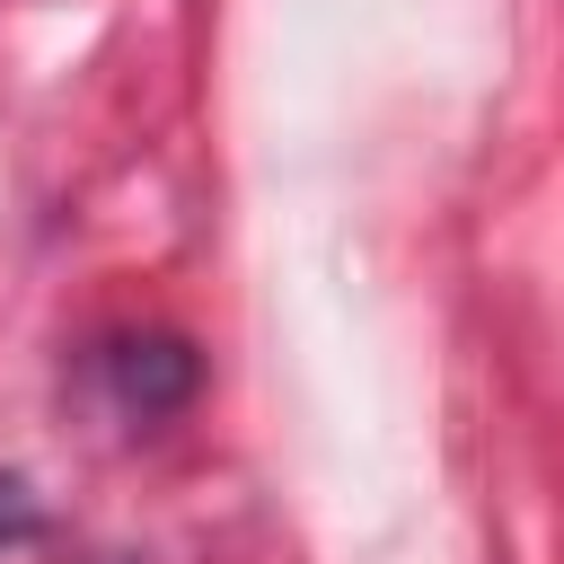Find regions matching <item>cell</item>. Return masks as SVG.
<instances>
[{"label":"cell","mask_w":564,"mask_h":564,"mask_svg":"<svg viewBox=\"0 0 564 564\" xmlns=\"http://www.w3.org/2000/svg\"><path fill=\"white\" fill-rule=\"evenodd\" d=\"M106 370H115V397L150 423V414H176L185 397H194V379H203V361L176 344V335H123L115 352H106Z\"/></svg>","instance_id":"cell-1"},{"label":"cell","mask_w":564,"mask_h":564,"mask_svg":"<svg viewBox=\"0 0 564 564\" xmlns=\"http://www.w3.org/2000/svg\"><path fill=\"white\" fill-rule=\"evenodd\" d=\"M35 529H44L35 485H26V476H0V546H18V538H35Z\"/></svg>","instance_id":"cell-2"}]
</instances>
